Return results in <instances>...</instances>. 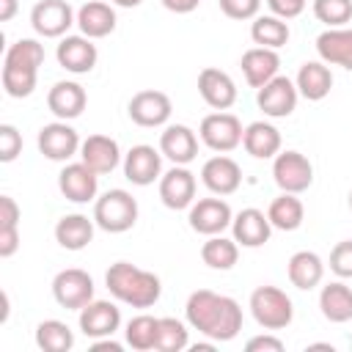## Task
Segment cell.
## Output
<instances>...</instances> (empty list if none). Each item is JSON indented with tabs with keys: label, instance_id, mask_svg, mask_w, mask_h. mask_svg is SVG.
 <instances>
[{
	"label": "cell",
	"instance_id": "7c38bea8",
	"mask_svg": "<svg viewBox=\"0 0 352 352\" xmlns=\"http://www.w3.org/2000/svg\"><path fill=\"white\" fill-rule=\"evenodd\" d=\"M126 113L132 118V124L143 126V129H154V126H168L170 121V113H173V102L165 91H154V88H146V91H138L129 104H126Z\"/></svg>",
	"mask_w": 352,
	"mask_h": 352
},
{
	"label": "cell",
	"instance_id": "4fadbf2b",
	"mask_svg": "<svg viewBox=\"0 0 352 352\" xmlns=\"http://www.w3.org/2000/svg\"><path fill=\"white\" fill-rule=\"evenodd\" d=\"M58 190L72 204H88L99 198V173H94L82 160L66 162L58 173Z\"/></svg>",
	"mask_w": 352,
	"mask_h": 352
},
{
	"label": "cell",
	"instance_id": "44dd1931",
	"mask_svg": "<svg viewBox=\"0 0 352 352\" xmlns=\"http://www.w3.org/2000/svg\"><path fill=\"white\" fill-rule=\"evenodd\" d=\"M231 236L236 239L239 248H261L272 236V223H270L267 212H261L256 206H248V209H242V212L234 214V220H231Z\"/></svg>",
	"mask_w": 352,
	"mask_h": 352
},
{
	"label": "cell",
	"instance_id": "8fae6325",
	"mask_svg": "<svg viewBox=\"0 0 352 352\" xmlns=\"http://www.w3.org/2000/svg\"><path fill=\"white\" fill-rule=\"evenodd\" d=\"M234 212L228 206V201H223V195H212V198H195L192 206L187 209V223L195 234L204 236H214L223 234L226 228H231Z\"/></svg>",
	"mask_w": 352,
	"mask_h": 352
},
{
	"label": "cell",
	"instance_id": "277c9868",
	"mask_svg": "<svg viewBox=\"0 0 352 352\" xmlns=\"http://www.w3.org/2000/svg\"><path fill=\"white\" fill-rule=\"evenodd\" d=\"M138 201L129 190L113 187L107 192H102L94 201V220L96 228L107 231V234H124L138 223Z\"/></svg>",
	"mask_w": 352,
	"mask_h": 352
},
{
	"label": "cell",
	"instance_id": "e0dca14e",
	"mask_svg": "<svg viewBox=\"0 0 352 352\" xmlns=\"http://www.w3.org/2000/svg\"><path fill=\"white\" fill-rule=\"evenodd\" d=\"M55 58L58 66L66 69L69 74H88L94 72L96 60H99V50L94 44V38L88 36H63L55 47Z\"/></svg>",
	"mask_w": 352,
	"mask_h": 352
},
{
	"label": "cell",
	"instance_id": "5bb4252c",
	"mask_svg": "<svg viewBox=\"0 0 352 352\" xmlns=\"http://www.w3.org/2000/svg\"><path fill=\"white\" fill-rule=\"evenodd\" d=\"M297 99H300V91L294 85V80L278 74L272 77L267 85H261L256 91V104L258 110L267 116V118H286L294 113L297 107Z\"/></svg>",
	"mask_w": 352,
	"mask_h": 352
},
{
	"label": "cell",
	"instance_id": "7a4b0ae2",
	"mask_svg": "<svg viewBox=\"0 0 352 352\" xmlns=\"http://www.w3.org/2000/svg\"><path fill=\"white\" fill-rule=\"evenodd\" d=\"M44 63V44L38 38H16L3 58L0 82L11 99H25L36 91L38 69Z\"/></svg>",
	"mask_w": 352,
	"mask_h": 352
},
{
	"label": "cell",
	"instance_id": "c3c4849f",
	"mask_svg": "<svg viewBox=\"0 0 352 352\" xmlns=\"http://www.w3.org/2000/svg\"><path fill=\"white\" fill-rule=\"evenodd\" d=\"M91 349L94 352H121L124 344H118V341H113V336H107V338H94Z\"/></svg>",
	"mask_w": 352,
	"mask_h": 352
},
{
	"label": "cell",
	"instance_id": "5b68a950",
	"mask_svg": "<svg viewBox=\"0 0 352 352\" xmlns=\"http://www.w3.org/2000/svg\"><path fill=\"white\" fill-rule=\"evenodd\" d=\"M248 308H250L256 324L264 327V330H272V333L275 330H286L292 324V319H294V302H292V297L283 289L270 286V283L267 286H256L250 292Z\"/></svg>",
	"mask_w": 352,
	"mask_h": 352
},
{
	"label": "cell",
	"instance_id": "8992f818",
	"mask_svg": "<svg viewBox=\"0 0 352 352\" xmlns=\"http://www.w3.org/2000/svg\"><path fill=\"white\" fill-rule=\"evenodd\" d=\"M242 135H245L242 121L228 110H214V113L204 116L201 126H198L201 143L206 148H212L214 154H228L236 146H242Z\"/></svg>",
	"mask_w": 352,
	"mask_h": 352
},
{
	"label": "cell",
	"instance_id": "f907efd6",
	"mask_svg": "<svg viewBox=\"0 0 352 352\" xmlns=\"http://www.w3.org/2000/svg\"><path fill=\"white\" fill-rule=\"evenodd\" d=\"M113 6H118V8H138L143 0H110Z\"/></svg>",
	"mask_w": 352,
	"mask_h": 352
},
{
	"label": "cell",
	"instance_id": "bcb514c9",
	"mask_svg": "<svg viewBox=\"0 0 352 352\" xmlns=\"http://www.w3.org/2000/svg\"><path fill=\"white\" fill-rule=\"evenodd\" d=\"M19 250V228H0V258H11Z\"/></svg>",
	"mask_w": 352,
	"mask_h": 352
},
{
	"label": "cell",
	"instance_id": "f35d334b",
	"mask_svg": "<svg viewBox=\"0 0 352 352\" xmlns=\"http://www.w3.org/2000/svg\"><path fill=\"white\" fill-rule=\"evenodd\" d=\"M314 16L327 28H344L352 22V0H314Z\"/></svg>",
	"mask_w": 352,
	"mask_h": 352
},
{
	"label": "cell",
	"instance_id": "7402d4cb",
	"mask_svg": "<svg viewBox=\"0 0 352 352\" xmlns=\"http://www.w3.org/2000/svg\"><path fill=\"white\" fill-rule=\"evenodd\" d=\"M80 160L99 176L104 173H113L121 162H124V154L118 148V140L110 138V135H88L80 146Z\"/></svg>",
	"mask_w": 352,
	"mask_h": 352
},
{
	"label": "cell",
	"instance_id": "6da1fadb",
	"mask_svg": "<svg viewBox=\"0 0 352 352\" xmlns=\"http://www.w3.org/2000/svg\"><path fill=\"white\" fill-rule=\"evenodd\" d=\"M184 322L214 344H226L242 330V308L234 297L195 289L184 302Z\"/></svg>",
	"mask_w": 352,
	"mask_h": 352
},
{
	"label": "cell",
	"instance_id": "7bdbcfd3",
	"mask_svg": "<svg viewBox=\"0 0 352 352\" xmlns=\"http://www.w3.org/2000/svg\"><path fill=\"white\" fill-rule=\"evenodd\" d=\"M22 209L11 195H0V228H19Z\"/></svg>",
	"mask_w": 352,
	"mask_h": 352
},
{
	"label": "cell",
	"instance_id": "f546056e",
	"mask_svg": "<svg viewBox=\"0 0 352 352\" xmlns=\"http://www.w3.org/2000/svg\"><path fill=\"white\" fill-rule=\"evenodd\" d=\"M286 275H289L292 286H297L302 292H311L324 278V261L314 250H297V253H292V258L286 264Z\"/></svg>",
	"mask_w": 352,
	"mask_h": 352
},
{
	"label": "cell",
	"instance_id": "8d00e7d4",
	"mask_svg": "<svg viewBox=\"0 0 352 352\" xmlns=\"http://www.w3.org/2000/svg\"><path fill=\"white\" fill-rule=\"evenodd\" d=\"M36 346L44 352H69L74 346V333L60 319H44L36 324Z\"/></svg>",
	"mask_w": 352,
	"mask_h": 352
},
{
	"label": "cell",
	"instance_id": "4316f807",
	"mask_svg": "<svg viewBox=\"0 0 352 352\" xmlns=\"http://www.w3.org/2000/svg\"><path fill=\"white\" fill-rule=\"evenodd\" d=\"M94 231H96V220L88 217V214H63L58 223H55V242L63 248V250H85L91 242H94Z\"/></svg>",
	"mask_w": 352,
	"mask_h": 352
},
{
	"label": "cell",
	"instance_id": "ab89813d",
	"mask_svg": "<svg viewBox=\"0 0 352 352\" xmlns=\"http://www.w3.org/2000/svg\"><path fill=\"white\" fill-rule=\"evenodd\" d=\"M22 154V132L14 124H0V162H14Z\"/></svg>",
	"mask_w": 352,
	"mask_h": 352
},
{
	"label": "cell",
	"instance_id": "b9f144b4",
	"mask_svg": "<svg viewBox=\"0 0 352 352\" xmlns=\"http://www.w3.org/2000/svg\"><path fill=\"white\" fill-rule=\"evenodd\" d=\"M330 270L338 275V278H352V239H344L338 242L333 250H330Z\"/></svg>",
	"mask_w": 352,
	"mask_h": 352
},
{
	"label": "cell",
	"instance_id": "4dcf8cb0",
	"mask_svg": "<svg viewBox=\"0 0 352 352\" xmlns=\"http://www.w3.org/2000/svg\"><path fill=\"white\" fill-rule=\"evenodd\" d=\"M280 132L275 124L270 121H253L245 126L242 135V148L253 157V160H272L280 151Z\"/></svg>",
	"mask_w": 352,
	"mask_h": 352
},
{
	"label": "cell",
	"instance_id": "f6af8a7d",
	"mask_svg": "<svg viewBox=\"0 0 352 352\" xmlns=\"http://www.w3.org/2000/svg\"><path fill=\"white\" fill-rule=\"evenodd\" d=\"M283 346H286V344H283L278 336H272V330L264 333V336H253V338L245 344L248 352H283Z\"/></svg>",
	"mask_w": 352,
	"mask_h": 352
},
{
	"label": "cell",
	"instance_id": "836d02e7",
	"mask_svg": "<svg viewBox=\"0 0 352 352\" xmlns=\"http://www.w3.org/2000/svg\"><path fill=\"white\" fill-rule=\"evenodd\" d=\"M267 217H270L272 228H278V231H297L305 220V206L294 192H280L278 198L270 201Z\"/></svg>",
	"mask_w": 352,
	"mask_h": 352
},
{
	"label": "cell",
	"instance_id": "d6986e66",
	"mask_svg": "<svg viewBox=\"0 0 352 352\" xmlns=\"http://www.w3.org/2000/svg\"><path fill=\"white\" fill-rule=\"evenodd\" d=\"M80 330L85 338H107L118 333L121 327V308L110 300H91L85 308H80Z\"/></svg>",
	"mask_w": 352,
	"mask_h": 352
},
{
	"label": "cell",
	"instance_id": "d4e9b609",
	"mask_svg": "<svg viewBox=\"0 0 352 352\" xmlns=\"http://www.w3.org/2000/svg\"><path fill=\"white\" fill-rule=\"evenodd\" d=\"M242 74H245V82L250 88H261L267 85L272 77H278V69H280V55L278 50H267V47H250L242 52Z\"/></svg>",
	"mask_w": 352,
	"mask_h": 352
},
{
	"label": "cell",
	"instance_id": "cb8c5ba5",
	"mask_svg": "<svg viewBox=\"0 0 352 352\" xmlns=\"http://www.w3.org/2000/svg\"><path fill=\"white\" fill-rule=\"evenodd\" d=\"M198 135L187 124H168L160 135V151L173 165H190L198 157Z\"/></svg>",
	"mask_w": 352,
	"mask_h": 352
},
{
	"label": "cell",
	"instance_id": "681fc988",
	"mask_svg": "<svg viewBox=\"0 0 352 352\" xmlns=\"http://www.w3.org/2000/svg\"><path fill=\"white\" fill-rule=\"evenodd\" d=\"M19 3L16 0H0V22H11L14 14H16Z\"/></svg>",
	"mask_w": 352,
	"mask_h": 352
},
{
	"label": "cell",
	"instance_id": "1f68e13d",
	"mask_svg": "<svg viewBox=\"0 0 352 352\" xmlns=\"http://www.w3.org/2000/svg\"><path fill=\"white\" fill-rule=\"evenodd\" d=\"M319 311L327 322L344 324L352 319V286L344 283V278L330 280L319 292Z\"/></svg>",
	"mask_w": 352,
	"mask_h": 352
},
{
	"label": "cell",
	"instance_id": "60d3db41",
	"mask_svg": "<svg viewBox=\"0 0 352 352\" xmlns=\"http://www.w3.org/2000/svg\"><path fill=\"white\" fill-rule=\"evenodd\" d=\"M217 3H220V11L228 19H236V22L256 19L258 11H261V0H217Z\"/></svg>",
	"mask_w": 352,
	"mask_h": 352
},
{
	"label": "cell",
	"instance_id": "ee69618b",
	"mask_svg": "<svg viewBox=\"0 0 352 352\" xmlns=\"http://www.w3.org/2000/svg\"><path fill=\"white\" fill-rule=\"evenodd\" d=\"M267 6H270V14H275L280 19H294L305 11L308 0H267Z\"/></svg>",
	"mask_w": 352,
	"mask_h": 352
},
{
	"label": "cell",
	"instance_id": "9a60e30c",
	"mask_svg": "<svg viewBox=\"0 0 352 352\" xmlns=\"http://www.w3.org/2000/svg\"><path fill=\"white\" fill-rule=\"evenodd\" d=\"M121 168L126 182H132L135 187H148L162 176V151L148 143H138L124 154Z\"/></svg>",
	"mask_w": 352,
	"mask_h": 352
},
{
	"label": "cell",
	"instance_id": "d590c367",
	"mask_svg": "<svg viewBox=\"0 0 352 352\" xmlns=\"http://www.w3.org/2000/svg\"><path fill=\"white\" fill-rule=\"evenodd\" d=\"M157 336H160V316H151V314H138L124 327V341L135 352L157 349Z\"/></svg>",
	"mask_w": 352,
	"mask_h": 352
},
{
	"label": "cell",
	"instance_id": "e575fe53",
	"mask_svg": "<svg viewBox=\"0 0 352 352\" xmlns=\"http://www.w3.org/2000/svg\"><path fill=\"white\" fill-rule=\"evenodd\" d=\"M201 258L209 270L228 272L239 261V245H236L234 236H223V234L206 236V242L201 245Z\"/></svg>",
	"mask_w": 352,
	"mask_h": 352
},
{
	"label": "cell",
	"instance_id": "2e32d148",
	"mask_svg": "<svg viewBox=\"0 0 352 352\" xmlns=\"http://www.w3.org/2000/svg\"><path fill=\"white\" fill-rule=\"evenodd\" d=\"M195 190H198L195 173L187 165H173L160 176V201L173 212L190 209L195 201Z\"/></svg>",
	"mask_w": 352,
	"mask_h": 352
},
{
	"label": "cell",
	"instance_id": "9c48e42d",
	"mask_svg": "<svg viewBox=\"0 0 352 352\" xmlns=\"http://www.w3.org/2000/svg\"><path fill=\"white\" fill-rule=\"evenodd\" d=\"M77 25V11L66 0H38L30 8V28L41 38H63Z\"/></svg>",
	"mask_w": 352,
	"mask_h": 352
},
{
	"label": "cell",
	"instance_id": "3957f363",
	"mask_svg": "<svg viewBox=\"0 0 352 352\" xmlns=\"http://www.w3.org/2000/svg\"><path fill=\"white\" fill-rule=\"evenodd\" d=\"M104 286L113 294V300L129 305V308H151L162 297V280L160 275L140 270L129 261H116L104 272Z\"/></svg>",
	"mask_w": 352,
	"mask_h": 352
},
{
	"label": "cell",
	"instance_id": "816d5d0a",
	"mask_svg": "<svg viewBox=\"0 0 352 352\" xmlns=\"http://www.w3.org/2000/svg\"><path fill=\"white\" fill-rule=\"evenodd\" d=\"M349 209H352V190H349Z\"/></svg>",
	"mask_w": 352,
	"mask_h": 352
},
{
	"label": "cell",
	"instance_id": "7dc6e473",
	"mask_svg": "<svg viewBox=\"0 0 352 352\" xmlns=\"http://www.w3.org/2000/svg\"><path fill=\"white\" fill-rule=\"evenodd\" d=\"M170 14H192L198 6H201V0H160Z\"/></svg>",
	"mask_w": 352,
	"mask_h": 352
},
{
	"label": "cell",
	"instance_id": "83f0119b",
	"mask_svg": "<svg viewBox=\"0 0 352 352\" xmlns=\"http://www.w3.org/2000/svg\"><path fill=\"white\" fill-rule=\"evenodd\" d=\"M116 8L104 0H88L77 8V28L88 38H104L116 30Z\"/></svg>",
	"mask_w": 352,
	"mask_h": 352
},
{
	"label": "cell",
	"instance_id": "ba28073f",
	"mask_svg": "<svg viewBox=\"0 0 352 352\" xmlns=\"http://www.w3.org/2000/svg\"><path fill=\"white\" fill-rule=\"evenodd\" d=\"M94 278L80 270V267H69V270H60L55 278H52V297L60 308L66 311H80L85 308L91 300H94Z\"/></svg>",
	"mask_w": 352,
	"mask_h": 352
},
{
	"label": "cell",
	"instance_id": "74e56055",
	"mask_svg": "<svg viewBox=\"0 0 352 352\" xmlns=\"http://www.w3.org/2000/svg\"><path fill=\"white\" fill-rule=\"evenodd\" d=\"M190 324L173 316H160V336H157V352H182L190 346Z\"/></svg>",
	"mask_w": 352,
	"mask_h": 352
},
{
	"label": "cell",
	"instance_id": "f1b7e54d",
	"mask_svg": "<svg viewBox=\"0 0 352 352\" xmlns=\"http://www.w3.org/2000/svg\"><path fill=\"white\" fill-rule=\"evenodd\" d=\"M294 85L302 99L308 102H322L333 91V72L324 60H305L294 77Z\"/></svg>",
	"mask_w": 352,
	"mask_h": 352
},
{
	"label": "cell",
	"instance_id": "30bf717a",
	"mask_svg": "<svg viewBox=\"0 0 352 352\" xmlns=\"http://www.w3.org/2000/svg\"><path fill=\"white\" fill-rule=\"evenodd\" d=\"M36 143H38L41 157H47L52 162H72V157H80V146H82L77 129L60 118L52 124H44L38 129Z\"/></svg>",
	"mask_w": 352,
	"mask_h": 352
},
{
	"label": "cell",
	"instance_id": "ffe728a7",
	"mask_svg": "<svg viewBox=\"0 0 352 352\" xmlns=\"http://www.w3.org/2000/svg\"><path fill=\"white\" fill-rule=\"evenodd\" d=\"M198 94L212 110H228V107H234V102L239 96L231 74L217 66H206L198 72Z\"/></svg>",
	"mask_w": 352,
	"mask_h": 352
},
{
	"label": "cell",
	"instance_id": "603a6c76",
	"mask_svg": "<svg viewBox=\"0 0 352 352\" xmlns=\"http://www.w3.org/2000/svg\"><path fill=\"white\" fill-rule=\"evenodd\" d=\"M85 104H88V94H85V88H82L80 82H74V80H58V82L47 91V107H50V113H52L55 118H60V121H74V118H80L82 110H85Z\"/></svg>",
	"mask_w": 352,
	"mask_h": 352
},
{
	"label": "cell",
	"instance_id": "d6a6232c",
	"mask_svg": "<svg viewBox=\"0 0 352 352\" xmlns=\"http://www.w3.org/2000/svg\"><path fill=\"white\" fill-rule=\"evenodd\" d=\"M289 22L275 16V14H258L250 22V38L256 47H267V50H280L289 44Z\"/></svg>",
	"mask_w": 352,
	"mask_h": 352
},
{
	"label": "cell",
	"instance_id": "52a82bcc",
	"mask_svg": "<svg viewBox=\"0 0 352 352\" xmlns=\"http://www.w3.org/2000/svg\"><path fill=\"white\" fill-rule=\"evenodd\" d=\"M272 179L278 184L280 192H305L314 184V165L305 154L289 148V151H278L272 157Z\"/></svg>",
	"mask_w": 352,
	"mask_h": 352
},
{
	"label": "cell",
	"instance_id": "ac0fdd59",
	"mask_svg": "<svg viewBox=\"0 0 352 352\" xmlns=\"http://www.w3.org/2000/svg\"><path fill=\"white\" fill-rule=\"evenodd\" d=\"M201 182L212 195H234L242 184V168L228 154H214L201 165Z\"/></svg>",
	"mask_w": 352,
	"mask_h": 352
},
{
	"label": "cell",
	"instance_id": "484cf974",
	"mask_svg": "<svg viewBox=\"0 0 352 352\" xmlns=\"http://www.w3.org/2000/svg\"><path fill=\"white\" fill-rule=\"evenodd\" d=\"M319 60L352 72V28H327L316 36Z\"/></svg>",
	"mask_w": 352,
	"mask_h": 352
}]
</instances>
